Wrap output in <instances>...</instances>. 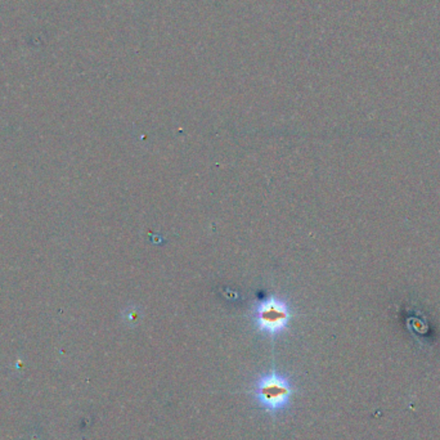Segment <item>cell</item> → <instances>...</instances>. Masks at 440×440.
<instances>
[{"label": "cell", "mask_w": 440, "mask_h": 440, "mask_svg": "<svg viewBox=\"0 0 440 440\" xmlns=\"http://www.w3.org/2000/svg\"><path fill=\"white\" fill-rule=\"evenodd\" d=\"M295 386L289 376L281 372H266L253 385V397L260 408L271 415H278L289 408Z\"/></svg>", "instance_id": "6da1fadb"}, {"label": "cell", "mask_w": 440, "mask_h": 440, "mask_svg": "<svg viewBox=\"0 0 440 440\" xmlns=\"http://www.w3.org/2000/svg\"><path fill=\"white\" fill-rule=\"evenodd\" d=\"M290 319L291 311L289 304L275 296L258 304L255 309V324L258 330L272 337L284 333Z\"/></svg>", "instance_id": "7a4b0ae2"}]
</instances>
